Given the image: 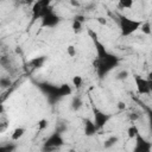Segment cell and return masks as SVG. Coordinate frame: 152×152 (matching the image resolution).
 I'll return each mask as SVG.
<instances>
[{"label":"cell","mask_w":152,"mask_h":152,"mask_svg":"<svg viewBox=\"0 0 152 152\" xmlns=\"http://www.w3.org/2000/svg\"><path fill=\"white\" fill-rule=\"evenodd\" d=\"M0 84H1V87H8L11 84V80L10 78H1Z\"/></svg>","instance_id":"obj_21"},{"label":"cell","mask_w":152,"mask_h":152,"mask_svg":"<svg viewBox=\"0 0 152 152\" xmlns=\"http://www.w3.org/2000/svg\"><path fill=\"white\" fill-rule=\"evenodd\" d=\"M118 137H110L109 139H107L106 141H104V147L106 148H108V147H112V146H114L116 142H118Z\"/></svg>","instance_id":"obj_17"},{"label":"cell","mask_w":152,"mask_h":152,"mask_svg":"<svg viewBox=\"0 0 152 152\" xmlns=\"http://www.w3.org/2000/svg\"><path fill=\"white\" fill-rule=\"evenodd\" d=\"M127 135H128L129 139H135L138 135H140L138 127H137L135 125H131V126L127 128Z\"/></svg>","instance_id":"obj_9"},{"label":"cell","mask_w":152,"mask_h":152,"mask_svg":"<svg viewBox=\"0 0 152 152\" xmlns=\"http://www.w3.org/2000/svg\"><path fill=\"white\" fill-rule=\"evenodd\" d=\"M140 30H141V32L144 33V34H151V25H150V23L148 21H146V23H141V25H140Z\"/></svg>","instance_id":"obj_15"},{"label":"cell","mask_w":152,"mask_h":152,"mask_svg":"<svg viewBox=\"0 0 152 152\" xmlns=\"http://www.w3.org/2000/svg\"><path fill=\"white\" fill-rule=\"evenodd\" d=\"M45 63V57L44 56H40V57H36L31 61V65L34 66V68H40L43 64Z\"/></svg>","instance_id":"obj_13"},{"label":"cell","mask_w":152,"mask_h":152,"mask_svg":"<svg viewBox=\"0 0 152 152\" xmlns=\"http://www.w3.org/2000/svg\"><path fill=\"white\" fill-rule=\"evenodd\" d=\"M64 144L63 141V138L61 137L59 133H53L51 135H49V138L45 140L44 142V147H48V148H57L59 146H62Z\"/></svg>","instance_id":"obj_2"},{"label":"cell","mask_w":152,"mask_h":152,"mask_svg":"<svg viewBox=\"0 0 152 152\" xmlns=\"http://www.w3.org/2000/svg\"><path fill=\"white\" fill-rule=\"evenodd\" d=\"M0 25H1V24H0Z\"/></svg>","instance_id":"obj_27"},{"label":"cell","mask_w":152,"mask_h":152,"mask_svg":"<svg viewBox=\"0 0 152 152\" xmlns=\"http://www.w3.org/2000/svg\"><path fill=\"white\" fill-rule=\"evenodd\" d=\"M66 55H68L69 57H75V56L77 55V49H76V46L72 45V44L68 45V46H66Z\"/></svg>","instance_id":"obj_16"},{"label":"cell","mask_w":152,"mask_h":152,"mask_svg":"<svg viewBox=\"0 0 152 152\" xmlns=\"http://www.w3.org/2000/svg\"><path fill=\"white\" fill-rule=\"evenodd\" d=\"M70 4H71L72 6H76V7L80 6V2H78V1H70Z\"/></svg>","instance_id":"obj_24"},{"label":"cell","mask_w":152,"mask_h":152,"mask_svg":"<svg viewBox=\"0 0 152 152\" xmlns=\"http://www.w3.org/2000/svg\"><path fill=\"white\" fill-rule=\"evenodd\" d=\"M37 129L39 131V132H43V131H45L48 127H49V120H46V119H39L38 121H37Z\"/></svg>","instance_id":"obj_11"},{"label":"cell","mask_w":152,"mask_h":152,"mask_svg":"<svg viewBox=\"0 0 152 152\" xmlns=\"http://www.w3.org/2000/svg\"><path fill=\"white\" fill-rule=\"evenodd\" d=\"M127 77H128V71L127 70H121L120 72L116 74V80L122 81V80H126Z\"/></svg>","instance_id":"obj_18"},{"label":"cell","mask_w":152,"mask_h":152,"mask_svg":"<svg viewBox=\"0 0 152 152\" xmlns=\"http://www.w3.org/2000/svg\"><path fill=\"white\" fill-rule=\"evenodd\" d=\"M129 119H131L132 121H135V120H138V119H139V115H138V114H135V113H132V114H129Z\"/></svg>","instance_id":"obj_23"},{"label":"cell","mask_w":152,"mask_h":152,"mask_svg":"<svg viewBox=\"0 0 152 152\" xmlns=\"http://www.w3.org/2000/svg\"><path fill=\"white\" fill-rule=\"evenodd\" d=\"M81 106H82V101L78 97L77 99H74V101H72V109H76L77 110Z\"/></svg>","instance_id":"obj_19"},{"label":"cell","mask_w":152,"mask_h":152,"mask_svg":"<svg viewBox=\"0 0 152 152\" xmlns=\"http://www.w3.org/2000/svg\"><path fill=\"white\" fill-rule=\"evenodd\" d=\"M94 116H95V121H94V124H95L96 128L102 127V126H103V125H106V122L109 120V116H108L107 114L101 113V112H95Z\"/></svg>","instance_id":"obj_5"},{"label":"cell","mask_w":152,"mask_h":152,"mask_svg":"<svg viewBox=\"0 0 152 152\" xmlns=\"http://www.w3.org/2000/svg\"><path fill=\"white\" fill-rule=\"evenodd\" d=\"M95 132H96V126H95V124L91 122V121H89V120H87V121H86V133H87L88 135H91V134H94Z\"/></svg>","instance_id":"obj_12"},{"label":"cell","mask_w":152,"mask_h":152,"mask_svg":"<svg viewBox=\"0 0 152 152\" xmlns=\"http://www.w3.org/2000/svg\"><path fill=\"white\" fill-rule=\"evenodd\" d=\"M71 83H72V86H74L75 88H80V87H82V84H83V77H82L81 75H75V76L71 78Z\"/></svg>","instance_id":"obj_14"},{"label":"cell","mask_w":152,"mask_h":152,"mask_svg":"<svg viewBox=\"0 0 152 152\" xmlns=\"http://www.w3.org/2000/svg\"><path fill=\"white\" fill-rule=\"evenodd\" d=\"M141 21L139 20H133L127 17H121L120 18V28L122 36H129L133 32H135L138 28H140Z\"/></svg>","instance_id":"obj_1"},{"label":"cell","mask_w":152,"mask_h":152,"mask_svg":"<svg viewBox=\"0 0 152 152\" xmlns=\"http://www.w3.org/2000/svg\"><path fill=\"white\" fill-rule=\"evenodd\" d=\"M15 52H17V53H21V49H20L19 46H17V49H15Z\"/></svg>","instance_id":"obj_25"},{"label":"cell","mask_w":152,"mask_h":152,"mask_svg":"<svg viewBox=\"0 0 152 152\" xmlns=\"http://www.w3.org/2000/svg\"><path fill=\"white\" fill-rule=\"evenodd\" d=\"M58 23V17L55 15L53 13H45L44 14V21H43V25L44 26H53Z\"/></svg>","instance_id":"obj_6"},{"label":"cell","mask_w":152,"mask_h":152,"mask_svg":"<svg viewBox=\"0 0 152 152\" xmlns=\"http://www.w3.org/2000/svg\"><path fill=\"white\" fill-rule=\"evenodd\" d=\"M134 80H135V84H137V89H138L139 94H150L151 83L147 80H145L140 76H135Z\"/></svg>","instance_id":"obj_3"},{"label":"cell","mask_w":152,"mask_h":152,"mask_svg":"<svg viewBox=\"0 0 152 152\" xmlns=\"http://www.w3.org/2000/svg\"><path fill=\"white\" fill-rule=\"evenodd\" d=\"M116 108H118L119 110H125V109H126V103L122 102V101H119L118 104H116Z\"/></svg>","instance_id":"obj_22"},{"label":"cell","mask_w":152,"mask_h":152,"mask_svg":"<svg viewBox=\"0 0 152 152\" xmlns=\"http://www.w3.org/2000/svg\"><path fill=\"white\" fill-rule=\"evenodd\" d=\"M137 142L134 145L133 152H151V142L142 139L141 135H138L135 138Z\"/></svg>","instance_id":"obj_4"},{"label":"cell","mask_w":152,"mask_h":152,"mask_svg":"<svg viewBox=\"0 0 152 152\" xmlns=\"http://www.w3.org/2000/svg\"><path fill=\"white\" fill-rule=\"evenodd\" d=\"M25 133H26V129H25L24 127H17V128H14V129L12 131V133H11V139H12L13 141H18V140H20V139L25 135Z\"/></svg>","instance_id":"obj_7"},{"label":"cell","mask_w":152,"mask_h":152,"mask_svg":"<svg viewBox=\"0 0 152 152\" xmlns=\"http://www.w3.org/2000/svg\"><path fill=\"white\" fill-rule=\"evenodd\" d=\"M2 110H4V107H2L1 104H0V112H2Z\"/></svg>","instance_id":"obj_26"},{"label":"cell","mask_w":152,"mask_h":152,"mask_svg":"<svg viewBox=\"0 0 152 152\" xmlns=\"http://www.w3.org/2000/svg\"><path fill=\"white\" fill-rule=\"evenodd\" d=\"M133 5H134L133 0H121L118 2V7L120 10H129L133 7Z\"/></svg>","instance_id":"obj_10"},{"label":"cell","mask_w":152,"mask_h":152,"mask_svg":"<svg viewBox=\"0 0 152 152\" xmlns=\"http://www.w3.org/2000/svg\"><path fill=\"white\" fill-rule=\"evenodd\" d=\"M96 21H97L100 25H102V26H106V25H107V19H106L104 17H97V18H96Z\"/></svg>","instance_id":"obj_20"},{"label":"cell","mask_w":152,"mask_h":152,"mask_svg":"<svg viewBox=\"0 0 152 152\" xmlns=\"http://www.w3.org/2000/svg\"><path fill=\"white\" fill-rule=\"evenodd\" d=\"M71 28H72V32H74V33H76V34L81 33L82 30H83V24H82V21H80V20H77V19H74V20H72V24H71Z\"/></svg>","instance_id":"obj_8"}]
</instances>
